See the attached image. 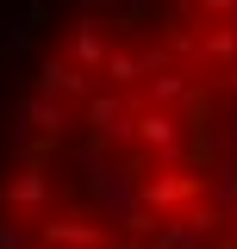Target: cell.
<instances>
[{
    "label": "cell",
    "instance_id": "cell-1",
    "mask_svg": "<svg viewBox=\"0 0 237 249\" xmlns=\"http://www.w3.org/2000/svg\"><path fill=\"white\" fill-rule=\"evenodd\" d=\"M0 249H237V0H69L0 150Z\"/></svg>",
    "mask_w": 237,
    "mask_h": 249
}]
</instances>
